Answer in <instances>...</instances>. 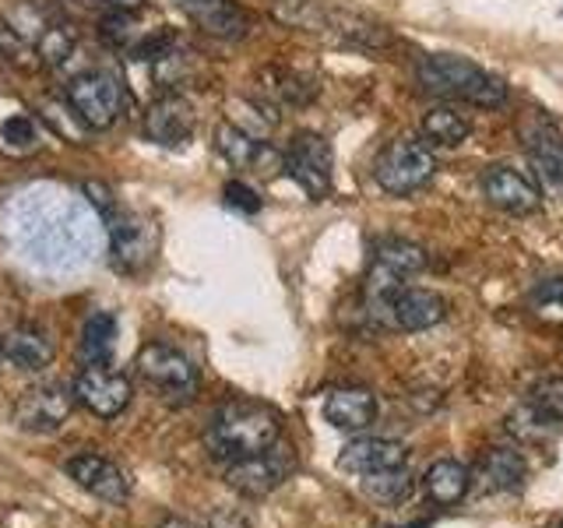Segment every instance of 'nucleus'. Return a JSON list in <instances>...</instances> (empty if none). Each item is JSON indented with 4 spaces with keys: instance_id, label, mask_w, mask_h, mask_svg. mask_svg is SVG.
<instances>
[{
    "instance_id": "f257e3e1",
    "label": "nucleus",
    "mask_w": 563,
    "mask_h": 528,
    "mask_svg": "<svg viewBox=\"0 0 563 528\" xmlns=\"http://www.w3.org/2000/svg\"><path fill=\"white\" fill-rule=\"evenodd\" d=\"M11 233L25 257L43 268H78L99 251V226L92 211L81 208L57 187H35L11 208Z\"/></svg>"
},
{
    "instance_id": "f03ea898",
    "label": "nucleus",
    "mask_w": 563,
    "mask_h": 528,
    "mask_svg": "<svg viewBox=\"0 0 563 528\" xmlns=\"http://www.w3.org/2000/svg\"><path fill=\"white\" fill-rule=\"evenodd\" d=\"M282 419L272 405L261 402H225L211 413L205 427V448L219 462H240V458L261 454L278 444Z\"/></svg>"
},
{
    "instance_id": "7ed1b4c3",
    "label": "nucleus",
    "mask_w": 563,
    "mask_h": 528,
    "mask_svg": "<svg viewBox=\"0 0 563 528\" xmlns=\"http://www.w3.org/2000/svg\"><path fill=\"white\" fill-rule=\"evenodd\" d=\"M416 78L433 96L462 99L472 106H486V110L507 99L504 78L489 75V70L472 64L468 57H457V53H430V57H422L416 67Z\"/></svg>"
},
{
    "instance_id": "20e7f679",
    "label": "nucleus",
    "mask_w": 563,
    "mask_h": 528,
    "mask_svg": "<svg viewBox=\"0 0 563 528\" xmlns=\"http://www.w3.org/2000/svg\"><path fill=\"white\" fill-rule=\"evenodd\" d=\"M102 229H106V243H110V257L113 268L123 275H137L145 272L155 251H158V226L155 219L141 216L134 208L117 205L113 211L102 216Z\"/></svg>"
},
{
    "instance_id": "39448f33",
    "label": "nucleus",
    "mask_w": 563,
    "mask_h": 528,
    "mask_svg": "<svg viewBox=\"0 0 563 528\" xmlns=\"http://www.w3.org/2000/svg\"><path fill=\"white\" fill-rule=\"evenodd\" d=\"M437 173V158L433 152L422 145V141L412 138H398L391 145H384L380 155L374 158V180L384 194H395V198H405V194L422 190Z\"/></svg>"
},
{
    "instance_id": "423d86ee",
    "label": "nucleus",
    "mask_w": 563,
    "mask_h": 528,
    "mask_svg": "<svg viewBox=\"0 0 563 528\" xmlns=\"http://www.w3.org/2000/svg\"><path fill=\"white\" fill-rule=\"evenodd\" d=\"M67 102L75 106V113L81 117L88 131H106L120 120L128 92H123L117 75L96 67V70H81V75L67 85Z\"/></svg>"
},
{
    "instance_id": "0eeeda50",
    "label": "nucleus",
    "mask_w": 563,
    "mask_h": 528,
    "mask_svg": "<svg viewBox=\"0 0 563 528\" xmlns=\"http://www.w3.org/2000/svg\"><path fill=\"white\" fill-rule=\"evenodd\" d=\"M137 374L148 381V387H155L158 395L169 402H190L194 392H198V366L187 356V352L173 349L166 342H148L137 352Z\"/></svg>"
},
{
    "instance_id": "6e6552de",
    "label": "nucleus",
    "mask_w": 563,
    "mask_h": 528,
    "mask_svg": "<svg viewBox=\"0 0 563 528\" xmlns=\"http://www.w3.org/2000/svg\"><path fill=\"white\" fill-rule=\"evenodd\" d=\"M289 176L307 190V198L324 201L331 194V176H334V155L331 145L317 131H299L289 148H286V166Z\"/></svg>"
},
{
    "instance_id": "1a4fd4ad",
    "label": "nucleus",
    "mask_w": 563,
    "mask_h": 528,
    "mask_svg": "<svg viewBox=\"0 0 563 528\" xmlns=\"http://www.w3.org/2000/svg\"><path fill=\"white\" fill-rule=\"evenodd\" d=\"M131 377L106 363H88L75 377V402H81L88 413L99 419H113L131 405Z\"/></svg>"
},
{
    "instance_id": "9d476101",
    "label": "nucleus",
    "mask_w": 563,
    "mask_h": 528,
    "mask_svg": "<svg viewBox=\"0 0 563 528\" xmlns=\"http://www.w3.org/2000/svg\"><path fill=\"white\" fill-rule=\"evenodd\" d=\"M296 469V454L289 448H268L261 454H251V458H240L225 469V483L233 486L243 497H264V493H272L275 486H282L292 475Z\"/></svg>"
},
{
    "instance_id": "9b49d317",
    "label": "nucleus",
    "mask_w": 563,
    "mask_h": 528,
    "mask_svg": "<svg viewBox=\"0 0 563 528\" xmlns=\"http://www.w3.org/2000/svg\"><path fill=\"white\" fill-rule=\"evenodd\" d=\"M194 128H198V110L184 92H163L148 110L145 120H141V131L158 148H180L194 138Z\"/></svg>"
},
{
    "instance_id": "f8f14e48",
    "label": "nucleus",
    "mask_w": 563,
    "mask_h": 528,
    "mask_svg": "<svg viewBox=\"0 0 563 528\" xmlns=\"http://www.w3.org/2000/svg\"><path fill=\"white\" fill-rule=\"evenodd\" d=\"M75 413V392H67L64 384H43L32 387L14 405V422L25 433H53Z\"/></svg>"
},
{
    "instance_id": "ddd939ff",
    "label": "nucleus",
    "mask_w": 563,
    "mask_h": 528,
    "mask_svg": "<svg viewBox=\"0 0 563 528\" xmlns=\"http://www.w3.org/2000/svg\"><path fill=\"white\" fill-rule=\"evenodd\" d=\"M64 472L67 480H75V486H81L85 493H92V497L106 501V504H128L131 501V480L123 475V469L117 462L102 454H75L64 462Z\"/></svg>"
},
{
    "instance_id": "4468645a",
    "label": "nucleus",
    "mask_w": 563,
    "mask_h": 528,
    "mask_svg": "<svg viewBox=\"0 0 563 528\" xmlns=\"http://www.w3.org/2000/svg\"><path fill=\"white\" fill-rule=\"evenodd\" d=\"M216 148L222 158H229L236 169H254V173H275L286 166V155H278L268 141L254 138L251 131L236 128V123L222 120L216 128Z\"/></svg>"
},
{
    "instance_id": "2eb2a0df",
    "label": "nucleus",
    "mask_w": 563,
    "mask_h": 528,
    "mask_svg": "<svg viewBox=\"0 0 563 528\" xmlns=\"http://www.w3.org/2000/svg\"><path fill=\"white\" fill-rule=\"evenodd\" d=\"M176 8L201 32L216 35V40L236 43L243 35H251V14L236 0H176Z\"/></svg>"
},
{
    "instance_id": "dca6fc26",
    "label": "nucleus",
    "mask_w": 563,
    "mask_h": 528,
    "mask_svg": "<svg viewBox=\"0 0 563 528\" xmlns=\"http://www.w3.org/2000/svg\"><path fill=\"white\" fill-rule=\"evenodd\" d=\"M444 317H448L444 296L433 289H416V286H401L384 310V321L401 331H427L444 321Z\"/></svg>"
},
{
    "instance_id": "f3484780",
    "label": "nucleus",
    "mask_w": 563,
    "mask_h": 528,
    "mask_svg": "<svg viewBox=\"0 0 563 528\" xmlns=\"http://www.w3.org/2000/svg\"><path fill=\"white\" fill-rule=\"evenodd\" d=\"M483 194L489 198V205H497L507 216H532L542 205L539 187L521 169L510 166H489L483 173Z\"/></svg>"
},
{
    "instance_id": "a211bd4d",
    "label": "nucleus",
    "mask_w": 563,
    "mask_h": 528,
    "mask_svg": "<svg viewBox=\"0 0 563 528\" xmlns=\"http://www.w3.org/2000/svg\"><path fill=\"white\" fill-rule=\"evenodd\" d=\"M409 462V451L398 440H384V437H360L352 440V444L342 448L339 454V465L349 472V475H377V472H391V469H405Z\"/></svg>"
},
{
    "instance_id": "6ab92c4d",
    "label": "nucleus",
    "mask_w": 563,
    "mask_h": 528,
    "mask_svg": "<svg viewBox=\"0 0 563 528\" xmlns=\"http://www.w3.org/2000/svg\"><path fill=\"white\" fill-rule=\"evenodd\" d=\"M521 138H525L528 163L536 166V173L545 184L563 194V134L553 128V123L536 120L521 131Z\"/></svg>"
},
{
    "instance_id": "aec40b11",
    "label": "nucleus",
    "mask_w": 563,
    "mask_h": 528,
    "mask_svg": "<svg viewBox=\"0 0 563 528\" xmlns=\"http://www.w3.org/2000/svg\"><path fill=\"white\" fill-rule=\"evenodd\" d=\"M324 419L339 430H366L377 419V398L366 387H339L324 402Z\"/></svg>"
},
{
    "instance_id": "412c9836",
    "label": "nucleus",
    "mask_w": 563,
    "mask_h": 528,
    "mask_svg": "<svg viewBox=\"0 0 563 528\" xmlns=\"http://www.w3.org/2000/svg\"><path fill=\"white\" fill-rule=\"evenodd\" d=\"M0 345H4V363L25 374H40L53 363V342L40 328H14L0 339Z\"/></svg>"
},
{
    "instance_id": "4be33fe9",
    "label": "nucleus",
    "mask_w": 563,
    "mask_h": 528,
    "mask_svg": "<svg viewBox=\"0 0 563 528\" xmlns=\"http://www.w3.org/2000/svg\"><path fill=\"white\" fill-rule=\"evenodd\" d=\"M528 465L515 448H493L475 469V480L486 493H518L525 486Z\"/></svg>"
},
{
    "instance_id": "5701e85b",
    "label": "nucleus",
    "mask_w": 563,
    "mask_h": 528,
    "mask_svg": "<svg viewBox=\"0 0 563 528\" xmlns=\"http://www.w3.org/2000/svg\"><path fill=\"white\" fill-rule=\"evenodd\" d=\"M422 486H427L433 504H457L472 486V475L462 462H451V458H440L422 475Z\"/></svg>"
},
{
    "instance_id": "b1692460",
    "label": "nucleus",
    "mask_w": 563,
    "mask_h": 528,
    "mask_svg": "<svg viewBox=\"0 0 563 528\" xmlns=\"http://www.w3.org/2000/svg\"><path fill=\"white\" fill-rule=\"evenodd\" d=\"M152 75H155V88H163V92H184L190 81L201 78V61H198V53L173 46L155 61Z\"/></svg>"
},
{
    "instance_id": "393cba45",
    "label": "nucleus",
    "mask_w": 563,
    "mask_h": 528,
    "mask_svg": "<svg viewBox=\"0 0 563 528\" xmlns=\"http://www.w3.org/2000/svg\"><path fill=\"white\" fill-rule=\"evenodd\" d=\"M374 264H380V268L395 272L401 278H412L419 275L422 268H427V251H422L419 243L412 240H401V237H387L374 246Z\"/></svg>"
},
{
    "instance_id": "a878e982",
    "label": "nucleus",
    "mask_w": 563,
    "mask_h": 528,
    "mask_svg": "<svg viewBox=\"0 0 563 528\" xmlns=\"http://www.w3.org/2000/svg\"><path fill=\"white\" fill-rule=\"evenodd\" d=\"M113 345H117V317L106 314V310H96L81 324V342H78L81 360L85 363H106Z\"/></svg>"
},
{
    "instance_id": "bb28decb",
    "label": "nucleus",
    "mask_w": 563,
    "mask_h": 528,
    "mask_svg": "<svg viewBox=\"0 0 563 528\" xmlns=\"http://www.w3.org/2000/svg\"><path fill=\"white\" fill-rule=\"evenodd\" d=\"M468 134H472L468 117L451 110V106H437V110H430L427 117H422V138L433 141V145L454 148V145H462Z\"/></svg>"
},
{
    "instance_id": "cd10ccee",
    "label": "nucleus",
    "mask_w": 563,
    "mask_h": 528,
    "mask_svg": "<svg viewBox=\"0 0 563 528\" xmlns=\"http://www.w3.org/2000/svg\"><path fill=\"white\" fill-rule=\"evenodd\" d=\"M264 88H268L272 99L286 102V106H307L317 96V81L299 75V70H289V67L264 70Z\"/></svg>"
},
{
    "instance_id": "c85d7f7f",
    "label": "nucleus",
    "mask_w": 563,
    "mask_h": 528,
    "mask_svg": "<svg viewBox=\"0 0 563 528\" xmlns=\"http://www.w3.org/2000/svg\"><path fill=\"white\" fill-rule=\"evenodd\" d=\"M75 50H78V29L67 22H53V25H43L40 43H35V57L46 67H64L75 57Z\"/></svg>"
},
{
    "instance_id": "c756f323",
    "label": "nucleus",
    "mask_w": 563,
    "mask_h": 528,
    "mask_svg": "<svg viewBox=\"0 0 563 528\" xmlns=\"http://www.w3.org/2000/svg\"><path fill=\"white\" fill-rule=\"evenodd\" d=\"M40 113H43V120H46V128H49L53 134L67 138L70 145H85L88 134H92V131H88L85 123H81V117L75 113V106H70L67 99H43Z\"/></svg>"
},
{
    "instance_id": "7c9ffc66",
    "label": "nucleus",
    "mask_w": 563,
    "mask_h": 528,
    "mask_svg": "<svg viewBox=\"0 0 563 528\" xmlns=\"http://www.w3.org/2000/svg\"><path fill=\"white\" fill-rule=\"evenodd\" d=\"M0 145L8 152H18V155H29L40 148V128H35V120L25 117V113H14L8 120H0Z\"/></svg>"
},
{
    "instance_id": "2f4dec72",
    "label": "nucleus",
    "mask_w": 563,
    "mask_h": 528,
    "mask_svg": "<svg viewBox=\"0 0 563 528\" xmlns=\"http://www.w3.org/2000/svg\"><path fill=\"white\" fill-rule=\"evenodd\" d=\"M528 409H532L539 419H545L553 427V422H563V377H545L532 387V395H528Z\"/></svg>"
},
{
    "instance_id": "473e14b6",
    "label": "nucleus",
    "mask_w": 563,
    "mask_h": 528,
    "mask_svg": "<svg viewBox=\"0 0 563 528\" xmlns=\"http://www.w3.org/2000/svg\"><path fill=\"white\" fill-rule=\"evenodd\" d=\"M363 490L380 504H398V501H405V493L412 490V480H409V472H405V469H391V472L366 475Z\"/></svg>"
},
{
    "instance_id": "72a5a7b5",
    "label": "nucleus",
    "mask_w": 563,
    "mask_h": 528,
    "mask_svg": "<svg viewBox=\"0 0 563 528\" xmlns=\"http://www.w3.org/2000/svg\"><path fill=\"white\" fill-rule=\"evenodd\" d=\"M0 61H8L14 67H35V64H40V57H35V46L11 22H4V18H0Z\"/></svg>"
},
{
    "instance_id": "f704fd0d",
    "label": "nucleus",
    "mask_w": 563,
    "mask_h": 528,
    "mask_svg": "<svg viewBox=\"0 0 563 528\" xmlns=\"http://www.w3.org/2000/svg\"><path fill=\"white\" fill-rule=\"evenodd\" d=\"M99 40L113 50H128L137 35H134V22H131V11H113V14H102L99 18Z\"/></svg>"
},
{
    "instance_id": "c9c22d12",
    "label": "nucleus",
    "mask_w": 563,
    "mask_h": 528,
    "mask_svg": "<svg viewBox=\"0 0 563 528\" xmlns=\"http://www.w3.org/2000/svg\"><path fill=\"white\" fill-rule=\"evenodd\" d=\"M173 46H176V35L169 29H163V32H152V35H141V40H134L128 46V57L131 61H158Z\"/></svg>"
},
{
    "instance_id": "e433bc0d",
    "label": "nucleus",
    "mask_w": 563,
    "mask_h": 528,
    "mask_svg": "<svg viewBox=\"0 0 563 528\" xmlns=\"http://www.w3.org/2000/svg\"><path fill=\"white\" fill-rule=\"evenodd\" d=\"M222 198H225V205L233 208V211H243V216H257V211L264 208L261 194L251 184H243V180H229L222 187Z\"/></svg>"
},
{
    "instance_id": "4c0bfd02",
    "label": "nucleus",
    "mask_w": 563,
    "mask_h": 528,
    "mask_svg": "<svg viewBox=\"0 0 563 528\" xmlns=\"http://www.w3.org/2000/svg\"><path fill=\"white\" fill-rule=\"evenodd\" d=\"M532 304L545 314H563V275L542 278L532 293Z\"/></svg>"
},
{
    "instance_id": "58836bf2",
    "label": "nucleus",
    "mask_w": 563,
    "mask_h": 528,
    "mask_svg": "<svg viewBox=\"0 0 563 528\" xmlns=\"http://www.w3.org/2000/svg\"><path fill=\"white\" fill-rule=\"evenodd\" d=\"M81 198L88 201V208L96 211V216H106V211H113L120 201L113 198V190L106 187V184H99V180H85L81 184Z\"/></svg>"
},
{
    "instance_id": "ea45409f",
    "label": "nucleus",
    "mask_w": 563,
    "mask_h": 528,
    "mask_svg": "<svg viewBox=\"0 0 563 528\" xmlns=\"http://www.w3.org/2000/svg\"><path fill=\"white\" fill-rule=\"evenodd\" d=\"M205 528H246V521H243V518H236V515H216V518H211Z\"/></svg>"
},
{
    "instance_id": "a19ab883",
    "label": "nucleus",
    "mask_w": 563,
    "mask_h": 528,
    "mask_svg": "<svg viewBox=\"0 0 563 528\" xmlns=\"http://www.w3.org/2000/svg\"><path fill=\"white\" fill-rule=\"evenodd\" d=\"M113 11H137V8H145L148 0H106Z\"/></svg>"
},
{
    "instance_id": "79ce46f5",
    "label": "nucleus",
    "mask_w": 563,
    "mask_h": 528,
    "mask_svg": "<svg viewBox=\"0 0 563 528\" xmlns=\"http://www.w3.org/2000/svg\"><path fill=\"white\" fill-rule=\"evenodd\" d=\"M158 528H205V525H194V521H184V518H166Z\"/></svg>"
},
{
    "instance_id": "37998d69",
    "label": "nucleus",
    "mask_w": 563,
    "mask_h": 528,
    "mask_svg": "<svg viewBox=\"0 0 563 528\" xmlns=\"http://www.w3.org/2000/svg\"><path fill=\"white\" fill-rule=\"evenodd\" d=\"M401 528H430V525H422V521H416V525H401Z\"/></svg>"
},
{
    "instance_id": "c03bdc74",
    "label": "nucleus",
    "mask_w": 563,
    "mask_h": 528,
    "mask_svg": "<svg viewBox=\"0 0 563 528\" xmlns=\"http://www.w3.org/2000/svg\"><path fill=\"white\" fill-rule=\"evenodd\" d=\"M0 366H4V345H0Z\"/></svg>"
},
{
    "instance_id": "a18cd8bd",
    "label": "nucleus",
    "mask_w": 563,
    "mask_h": 528,
    "mask_svg": "<svg viewBox=\"0 0 563 528\" xmlns=\"http://www.w3.org/2000/svg\"><path fill=\"white\" fill-rule=\"evenodd\" d=\"M560 528H563V525H560Z\"/></svg>"
}]
</instances>
